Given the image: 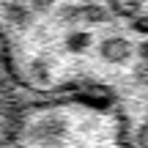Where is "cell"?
I'll return each instance as SVG.
<instances>
[{
	"label": "cell",
	"mask_w": 148,
	"mask_h": 148,
	"mask_svg": "<svg viewBox=\"0 0 148 148\" xmlns=\"http://www.w3.org/2000/svg\"><path fill=\"white\" fill-rule=\"evenodd\" d=\"M134 140H137V145H140V148H148V112H145V118H143V126H140V134H137Z\"/></svg>",
	"instance_id": "3957f363"
},
{
	"label": "cell",
	"mask_w": 148,
	"mask_h": 148,
	"mask_svg": "<svg viewBox=\"0 0 148 148\" xmlns=\"http://www.w3.org/2000/svg\"><path fill=\"white\" fill-rule=\"evenodd\" d=\"M16 110H19V104H14L8 99V93L0 88V148H11L14 126H16Z\"/></svg>",
	"instance_id": "7a4b0ae2"
},
{
	"label": "cell",
	"mask_w": 148,
	"mask_h": 148,
	"mask_svg": "<svg viewBox=\"0 0 148 148\" xmlns=\"http://www.w3.org/2000/svg\"><path fill=\"white\" fill-rule=\"evenodd\" d=\"M11 148H140L123 115L90 96H52L22 104Z\"/></svg>",
	"instance_id": "6da1fadb"
}]
</instances>
